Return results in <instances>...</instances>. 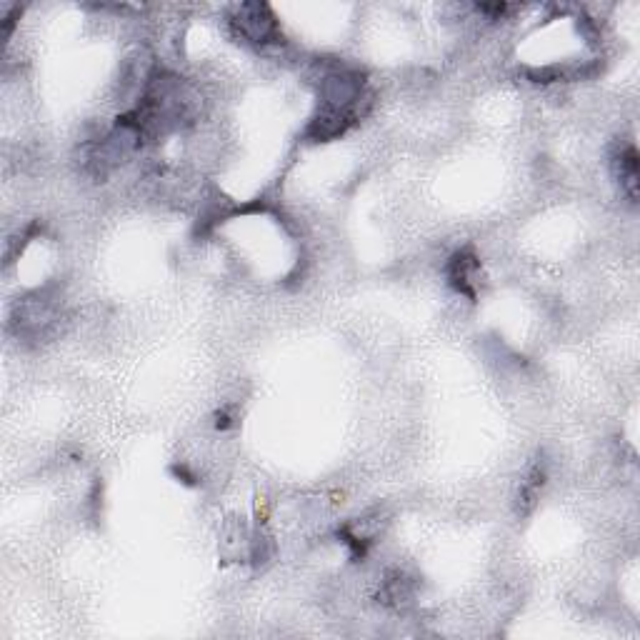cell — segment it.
Wrapping results in <instances>:
<instances>
[{"mask_svg":"<svg viewBox=\"0 0 640 640\" xmlns=\"http://www.w3.org/2000/svg\"><path fill=\"white\" fill-rule=\"evenodd\" d=\"M363 98L365 80L360 70L343 68V65L328 68L320 75V105L305 135L315 143L343 135L358 120Z\"/></svg>","mask_w":640,"mask_h":640,"instance_id":"6da1fadb","label":"cell"},{"mask_svg":"<svg viewBox=\"0 0 640 640\" xmlns=\"http://www.w3.org/2000/svg\"><path fill=\"white\" fill-rule=\"evenodd\" d=\"M55 298L48 293H33L28 298L18 300L10 315V328L18 338H40L50 325L55 323Z\"/></svg>","mask_w":640,"mask_h":640,"instance_id":"7a4b0ae2","label":"cell"},{"mask_svg":"<svg viewBox=\"0 0 640 640\" xmlns=\"http://www.w3.org/2000/svg\"><path fill=\"white\" fill-rule=\"evenodd\" d=\"M230 23H233V28L238 30L248 43H255V45L278 43V38H283L278 30V23H275L273 10L263 3L238 5Z\"/></svg>","mask_w":640,"mask_h":640,"instance_id":"3957f363","label":"cell"},{"mask_svg":"<svg viewBox=\"0 0 640 640\" xmlns=\"http://www.w3.org/2000/svg\"><path fill=\"white\" fill-rule=\"evenodd\" d=\"M480 270V260L478 255L473 253V248H463L458 253H453V258L445 265V278H448V285L455 290V293L465 295V298L475 300V273Z\"/></svg>","mask_w":640,"mask_h":640,"instance_id":"277c9868","label":"cell"},{"mask_svg":"<svg viewBox=\"0 0 640 640\" xmlns=\"http://www.w3.org/2000/svg\"><path fill=\"white\" fill-rule=\"evenodd\" d=\"M610 170H613L620 190L628 195L630 203H635L638 200V150L633 143H625L615 150L610 158Z\"/></svg>","mask_w":640,"mask_h":640,"instance_id":"5b68a950","label":"cell"},{"mask_svg":"<svg viewBox=\"0 0 640 640\" xmlns=\"http://www.w3.org/2000/svg\"><path fill=\"white\" fill-rule=\"evenodd\" d=\"M545 478H548L545 460L535 458L533 463H530L528 473H525L523 483H520L518 488V500H515V505H518V515H528L530 510L535 508V503H538L540 498V490H543L545 485Z\"/></svg>","mask_w":640,"mask_h":640,"instance_id":"8992f818","label":"cell"},{"mask_svg":"<svg viewBox=\"0 0 640 640\" xmlns=\"http://www.w3.org/2000/svg\"><path fill=\"white\" fill-rule=\"evenodd\" d=\"M413 598V583L400 570H390L380 583V603L390 608H403Z\"/></svg>","mask_w":640,"mask_h":640,"instance_id":"52a82bcc","label":"cell"}]
</instances>
